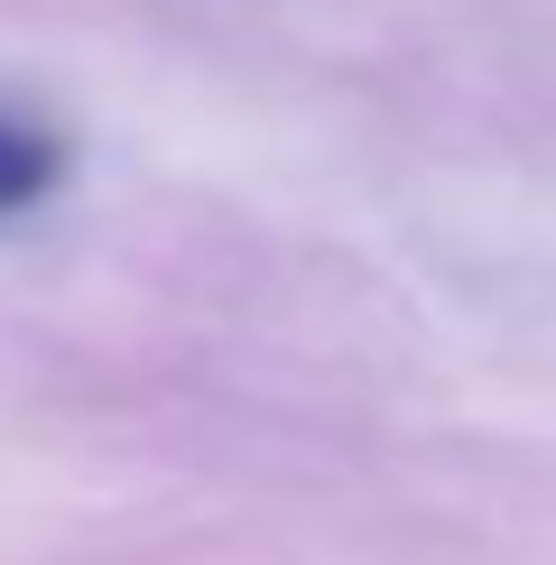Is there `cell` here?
Masks as SVG:
<instances>
[{
  "label": "cell",
  "instance_id": "obj_1",
  "mask_svg": "<svg viewBox=\"0 0 556 565\" xmlns=\"http://www.w3.org/2000/svg\"><path fill=\"white\" fill-rule=\"evenodd\" d=\"M56 177H65L56 121H38L29 103H0V223L29 214V204H46V195H56Z\"/></svg>",
  "mask_w": 556,
  "mask_h": 565
}]
</instances>
